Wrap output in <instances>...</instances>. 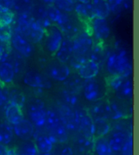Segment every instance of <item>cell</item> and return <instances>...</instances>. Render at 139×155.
I'll return each mask as SVG.
<instances>
[{
	"label": "cell",
	"mask_w": 139,
	"mask_h": 155,
	"mask_svg": "<svg viewBox=\"0 0 139 155\" xmlns=\"http://www.w3.org/2000/svg\"><path fill=\"white\" fill-rule=\"evenodd\" d=\"M110 11L114 13H119L122 9L124 0H107Z\"/></svg>",
	"instance_id": "46"
},
{
	"label": "cell",
	"mask_w": 139,
	"mask_h": 155,
	"mask_svg": "<svg viewBox=\"0 0 139 155\" xmlns=\"http://www.w3.org/2000/svg\"><path fill=\"white\" fill-rule=\"evenodd\" d=\"M10 44L14 51L21 54L24 58H29L33 53V46L29 40L16 32L12 33Z\"/></svg>",
	"instance_id": "10"
},
{
	"label": "cell",
	"mask_w": 139,
	"mask_h": 155,
	"mask_svg": "<svg viewBox=\"0 0 139 155\" xmlns=\"http://www.w3.org/2000/svg\"><path fill=\"white\" fill-rule=\"evenodd\" d=\"M82 91L85 99L89 102H96L102 100L106 95V86L103 83L96 79L84 80Z\"/></svg>",
	"instance_id": "4"
},
{
	"label": "cell",
	"mask_w": 139,
	"mask_h": 155,
	"mask_svg": "<svg viewBox=\"0 0 139 155\" xmlns=\"http://www.w3.org/2000/svg\"><path fill=\"white\" fill-rule=\"evenodd\" d=\"M126 77L120 76V75H115V76H110L107 81V85L108 87L111 89L113 91H115L117 90V87L120 85L122 83L123 80Z\"/></svg>",
	"instance_id": "43"
},
{
	"label": "cell",
	"mask_w": 139,
	"mask_h": 155,
	"mask_svg": "<svg viewBox=\"0 0 139 155\" xmlns=\"http://www.w3.org/2000/svg\"><path fill=\"white\" fill-rule=\"evenodd\" d=\"M89 59L88 56H78L73 54L71 57L68 61L69 62V67H70L71 69H73L75 71H77L81 66H82L83 63H84L86 60Z\"/></svg>",
	"instance_id": "42"
},
{
	"label": "cell",
	"mask_w": 139,
	"mask_h": 155,
	"mask_svg": "<svg viewBox=\"0 0 139 155\" xmlns=\"http://www.w3.org/2000/svg\"><path fill=\"white\" fill-rule=\"evenodd\" d=\"M4 114L7 121L12 125H15L24 119L22 108L13 103L8 102L5 108Z\"/></svg>",
	"instance_id": "17"
},
{
	"label": "cell",
	"mask_w": 139,
	"mask_h": 155,
	"mask_svg": "<svg viewBox=\"0 0 139 155\" xmlns=\"http://www.w3.org/2000/svg\"><path fill=\"white\" fill-rule=\"evenodd\" d=\"M15 0H0V10L12 11Z\"/></svg>",
	"instance_id": "49"
},
{
	"label": "cell",
	"mask_w": 139,
	"mask_h": 155,
	"mask_svg": "<svg viewBox=\"0 0 139 155\" xmlns=\"http://www.w3.org/2000/svg\"><path fill=\"white\" fill-rule=\"evenodd\" d=\"M46 113L47 108L45 102L42 99L35 97L29 100L27 105V114L29 120L34 127L37 128L45 127Z\"/></svg>",
	"instance_id": "3"
},
{
	"label": "cell",
	"mask_w": 139,
	"mask_h": 155,
	"mask_svg": "<svg viewBox=\"0 0 139 155\" xmlns=\"http://www.w3.org/2000/svg\"><path fill=\"white\" fill-rule=\"evenodd\" d=\"M14 137L13 127L9 123H0V143L8 145L12 142Z\"/></svg>",
	"instance_id": "31"
},
{
	"label": "cell",
	"mask_w": 139,
	"mask_h": 155,
	"mask_svg": "<svg viewBox=\"0 0 139 155\" xmlns=\"http://www.w3.org/2000/svg\"><path fill=\"white\" fill-rule=\"evenodd\" d=\"M33 20V18L31 15V13L18 14L16 18V28L14 32L19 33L25 37L26 38H28L30 25Z\"/></svg>",
	"instance_id": "20"
},
{
	"label": "cell",
	"mask_w": 139,
	"mask_h": 155,
	"mask_svg": "<svg viewBox=\"0 0 139 155\" xmlns=\"http://www.w3.org/2000/svg\"><path fill=\"white\" fill-rule=\"evenodd\" d=\"M16 153L19 155H38L39 152L34 142L27 140L21 143Z\"/></svg>",
	"instance_id": "34"
},
{
	"label": "cell",
	"mask_w": 139,
	"mask_h": 155,
	"mask_svg": "<svg viewBox=\"0 0 139 155\" xmlns=\"http://www.w3.org/2000/svg\"><path fill=\"white\" fill-rule=\"evenodd\" d=\"M14 134L21 140H30L35 134V127L29 120L22 119L21 121L14 125Z\"/></svg>",
	"instance_id": "13"
},
{
	"label": "cell",
	"mask_w": 139,
	"mask_h": 155,
	"mask_svg": "<svg viewBox=\"0 0 139 155\" xmlns=\"http://www.w3.org/2000/svg\"><path fill=\"white\" fill-rule=\"evenodd\" d=\"M59 114L66 130L71 133H79V115L77 110H74L65 104L59 107Z\"/></svg>",
	"instance_id": "6"
},
{
	"label": "cell",
	"mask_w": 139,
	"mask_h": 155,
	"mask_svg": "<svg viewBox=\"0 0 139 155\" xmlns=\"http://www.w3.org/2000/svg\"><path fill=\"white\" fill-rule=\"evenodd\" d=\"M96 102V104L90 108V112H88L92 119H105L107 120L111 119V113L109 100L102 99Z\"/></svg>",
	"instance_id": "14"
},
{
	"label": "cell",
	"mask_w": 139,
	"mask_h": 155,
	"mask_svg": "<svg viewBox=\"0 0 139 155\" xmlns=\"http://www.w3.org/2000/svg\"><path fill=\"white\" fill-rule=\"evenodd\" d=\"M15 76L13 67L10 62H0V85L2 86L11 85L14 81Z\"/></svg>",
	"instance_id": "18"
},
{
	"label": "cell",
	"mask_w": 139,
	"mask_h": 155,
	"mask_svg": "<svg viewBox=\"0 0 139 155\" xmlns=\"http://www.w3.org/2000/svg\"><path fill=\"white\" fill-rule=\"evenodd\" d=\"M106 68L110 75L128 77L132 72V66L128 51L125 49H117L107 56Z\"/></svg>",
	"instance_id": "1"
},
{
	"label": "cell",
	"mask_w": 139,
	"mask_h": 155,
	"mask_svg": "<svg viewBox=\"0 0 139 155\" xmlns=\"http://www.w3.org/2000/svg\"><path fill=\"white\" fill-rule=\"evenodd\" d=\"M79 115V126L80 133L89 140H94V119L85 110H77Z\"/></svg>",
	"instance_id": "12"
},
{
	"label": "cell",
	"mask_w": 139,
	"mask_h": 155,
	"mask_svg": "<svg viewBox=\"0 0 139 155\" xmlns=\"http://www.w3.org/2000/svg\"><path fill=\"white\" fill-rule=\"evenodd\" d=\"M25 58L15 51H10V56L7 61L10 62L11 64L12 65L16 75L21 74L23 70H24V68L25 67Z\"/></svg>",
	"instance_id": "28"
},
{
	"label": "cell",
	"mask_w": 139,
	"mask_h": 155,
	"mask_svg": "<svg viewBox=\"0 0 139 155\" xmlns=\"http://www.w3.org/2000/svg\"><path fill=\"white\" fill-rule=\"evenodd\" d=\"M45 127L49 132V137L54 143L67 142L69 132L57 112L52 109L47 110Z\"/></svg>",
	"instance_id": "2"
},
{
	"label": "cell",
	"mask_w": 139,
	"mask_h": 155,
	"mask_svg": "<svg viewBox=\"0 0 139 155\" xmlns=\"http://www.w3.org/2000/svg\"><path fill=\"white\" fill-rule=\"evenodd\" d=\"M14 155H19V154H17V153H15V154H14Z\"/></svg>",
	"instance_id": "54"
},
{
	"label": "cell",
	"mask_w": 139,
	"mask_h": 155,
	"mask_svg": "<svg viewBox=\"0 0 139 155\" xmlns=\"http://www.w3.org/2000/svg\"><path fill=\"white\" fill-rule=\"evenodd\" d=\"M73 54L78 56H86L89 57L92 48L94 45L92 37L87 32H80L72 39Z\"/></svg>",
	"instance_id": "8"
},
{
	"label": "cell",
	"mask_w": 139,
	"mask_h": 155,
	"mask_svg": "<svg viewBox=\"0 0 139 155\" xmlns=\"http://www.w3.org/2000/svg\"><path fill=\"white\" fill-rule=\"evenodd\" d=\"M31 15L37 22H41L43 20L47 18V5L41 2L37 4H33L31 10Z\"/></svg>",
	"instance_id": "32"
},
{
	"label": "cell",
	"mask_w": 139,
	"mask_h": 155,
	"mask_svg": "<svg viewBox=\"0 0 139 155\" xmlns=\"http://www.w3.org/2000/svg\"><path fill=\"white\" fill-rule=\"evenodd\" d=\"M46 73L54 81L63 82L71 73V69L66 63L55 59L46 65Z\"/></svg>",
	"instance_id": "9"
},
{
	"label": "cell",
	"mask_w": 139,
	"mask_h": 155,
	"mask_svg": "<svg viewBox=\"0 0 139 155\" xmlns=\"http://www.w3.org/2000/svg\"><path fill=\"white\" fill-rule=\"evenodd\" d=\"M38 155H53V154L50 152V153H39Z\"/></svg>",
	"instance_id": "53"
},
{
	"label": "cell",
	"mask_w": 139,
	"mask_h": 155,
	"mask_svg": "<svg viewBox=\"0 0 139 155\" xmlns=\"http://www.w3.org/2000/svg\"><path fill=\"white\" fill-rule=\"evenodd\" d=\"M45 35L46 30L38 22L33 19L30 25L27 39L33 44H38L43 41Z\"/></svg>",
	"instance_id": "21"
},
{
	"label": "cell",
	"mask_w": 139,
	"mask_h": 155,
	"mask_svg": "<svg viewBox=\"0 0 139 155\" xmlns=\"http://www.w3.org/2000/svg\"><path fill=\"white\" fill-rule=\"evenodd\" d=\"M99 71L100 66L96 62L88 59L78 68L76 72L81 78L83 80H87L97 77L99 73Z\"/></svg>",
	"instance_id": "15"
},
{
	"label": "cell",
	"mask_w": 139,
	"mask_h": 155,
	"mask_svg": "<svg viewBox=\"0 0 139 155\" xmlns=\"http://www.w3.org/2000/svg\"><path fill=\"white\" fill-rule=\"evenodd\" d=\"M15 15L12 11L0 10V27H10L14 23Z\"/></svg>",
	"instance_id": "40"
},
{
	"label": "cell",
	"mask_w": 139,
	"mask_h": 155,
	"mask_svg": "<svg viewBox=\"0 0 139 155\" xmlns=\"http://www.w3.org/2000/svg\"><path fill=\"white\" fill-rule=\"evenodd\" d=\"M60 155H73V149L69 146H65L62 148L61 151L60 153Z\"/></svg>",
	"instance_id": "50"
},
{
	"label": "cell",
	"mask_w": 139,
	"mask_h": 155,
	"mask_svg": "<svg viewBox=\"0 0 139 155\" xmlns=\"http://www.w3.org/2000/svg\"><path fill=\"white\" fill-rule=\"evenodd\" d=\"M129 135L123 131H116L113 132L108 140L109 144L113 152H120L124 145L125 144Z\"/></svg>",
	"instance_id": "19"
},
{
	"label": "cell",
	"mask_w": 139,
	"mask_h": 155,
	"mask_svg": "<svg viewBox=\"0 0 139 155\" xmlns=\"http://www.w3.org/2000/svg\"><path fill=\"white\" fill-rule=\"evenodd\" d=\"M64 35L56 25H53L46 30V35L43 39V44L46 51L51 56H54L58 49L59 48Z\"/></svg>",
	"instance_id": "5"
},
{
	"label": "cell",
	"mask_w": 139,
	"mask_h": 155,
	"mask_svg": "<svg viewBox=\"0 0 139 155\" xmlns=\"http://www.w3.org/2000/svg\"><path fill=\"white\" fill-rule=\"evenodd\" d=\"M107 55L105 54V48L103 47V42H97L95 44L89 54V59L96 62L100 66V63H103L105 60Z\"/></svg>",
	"instance_id": "29"
},
{
	"label": "cell",
	"mask_w": 139,
	"mask_h": 155,
	"mask_svg": "<svg viewBox=\"0 0 139 155\" xmlns=\"http://www.w3.org/2000/svg\"><path fill=\"white\" fill-rule=\"evenodd\" d=\"M34 143L36 148L40 153H50L53 150L54 147V142L50 139L49 136L45 134H34Z\"/></svg>",
	"instance_id": "23"
},
{
	"label": "cell",
	"mask_w": 139,
	"mask_h": 155,
	"mask_svg": "<svg viewBox=\"0 0 139 155\" xmlns=\"http://www.w3.org/2000/svg\"><path fill=\"white\" fill-rule=\"evenodd\" d=\"M110 108H111V119L117 120L125 117L126 113L124 112L122 106L116 100H109Z\"/></svg>",
	"instance_id": "36"
},
{
	"label": "cell",
	"mask_w": 139,
	"mask_h": 155,
	"mask_svg": "<svg viewBox=\"0 0 139 155\" xmlns=\"http://www.w3.org/2000/svg\"><path fill=\"white\" fill-rule=\"evenodd\" d=\"M33 5L32 0H15L13 10L18 14L31 13Z\"/></svg>",
	"instance_id": "35"
},
{
	"label": "cell",
	"mask_w": 139,
	"mask_h": 155,
	"mask_svg": "<svg viewBox=\"0 0 139 155\" xmlns=\"http://www.w3.org/2000/svg\"><path fill=\"white\" fill-rule=\"evenodd\" d=\"M91 4L96 17L107 19L109 16L111 11L107 0H91Z\"/></svg>",
	"instance_id": "27"
},
{
	"label": "cell",
	"mask_w": 139,
	"mask_h": 155,
	"mask_svg": "<svg viewBox=\"0 0 139 155\" xmlns=\"http://www.w3.org/2000/svg\"><path fill=\"white\" fill-rule=\"evenodd\" d=\"M90 22L92 36H94L97 42H104L109 38L111 28L106 18L95 17Z\"/></svg>",
	"instance_id": "11"
},
{
	"label": "cell",
	"mask_w": 139,
	"mask_h": 155,
	"mask_svg": "<svg viewBox=\"0 0 139 155\" xmlns=\"http://www.w3.org/2000/svg\"><path fill=\"white\" fill-rule=\"evenodd\" d=\"M115 155H118V154H115Z\"/></svg>",
	"instance_id": "55"
},
{
	"label": "cell",
	"mask_w": 139,
	"mask_h": 155,
	"mask_svg": "<svg viewBox=\"0 0 139 155\" xmlns=\"http://www.w3.org/2000/svg\"><path fill=\"white\" fill-rule=\"evenodd\" d=\"M53 5L63 12H74L75 2L74 0H54Z\"/></svg>",
	"instance_id": "38"
},
{
	"label": "cell",
	"mask_w": 139,
	"mask_h": 155,
	"mask_svg": "<svg viewBox=\"0 0 139 155\" xmlns=\"http://www.w3.org/2000/svg\"><path fill=\"white\" fill-rule=\"evenodd\" d=\"M120 152L121 155H133V139L132 135H130Z\"/></svg>",
	"instance_id": "47"
},
{
	"label": "cell",
	"mask_w": 139,
	"mask_h": 155,
	"mask_svg": "<svg viewBox=\"0 0 139 155\" xmlns=\"http://www.w3.org/2000/svg\"><path fill=\"white\" fill-rule=\"evenodd\" d=\"M73 53L72 39L67 37H64L62 44H60L59 48L58 49L54 56H55V58L59 61L67 64L69 59L73 55Z\"/></svg>",
	"instance_id": "16"
},
{
	"label": "cell",
	"mask_w": 139,
	"mask_h": 155,
	"mask_svg": "<svg viewBox=\"0 0 139 155\" xmlns=\"http://www.w3.org/2000/svg\"><path fill=\"white\" fill-rule=\"evenodd\" d=\"M60 96L63 101L65 102L64 104L71 108H73L79 104L80 99L76 93L72 92L64 88L60 91Z\"/></svg>",
	"instance_id": "33"
},
{
	"label": "cell",
	"mask_w": 139,
	"mask_h": 155,
	"mask_svg": "<svg viewBox=\"0 0 139 155\" xmlns=\"http://www.w3.org/2000/svg\"><path fill=\"white\" fill-rule=\"evenodd\" d=\"M84 80L81 78L78 75V74H70L66 80L63 81V84L65 86V89L72 92L78 94L82 90Z\"/></svg>",
	"instance_id": "25"
},
{
	"label": "cell",
	"mask_w": 139,
	"mask_h": 155,
	"mask_svg": "<svg viewBox=\"0 0 139 155\" xmlns=\"http://www.w3.org/2000/svg\"><path fill=\"white\" fill-rule=\"evenodd\" d=\"M115 96L120 100H128L133 96V84L131 79L126 77L120 85L114 91Z\"/></svg>",
	"instance_id": "22"
},
{
	"label": "cell",
	"mask_w": 139,
	"mask_h": 155,
	"mask_svg": "<svg viewBox=\"0 0 139 155\" xmlns=\"http://www.w3.org/2000/svg\"><path fill=\"white\" fill-rule=\"evenodd\" d=\"M47 14L48 18L50 20V21L54 25H56L57 22L59 21L60 18H61L63 12L58 9L53 4H52L47 5Z\"/></svg>",
	"instance_id": "41"
},
{
	"label": "cell",
	"mask_w": 139,
	"mask_h": 155,
	"mask_svg": "<svg viewBox=\"0 0 139 155\" xmlns=\"http://www.w3.org/2000/svg\"><path fill=\"white\" fill-rule=\"evenodd\" d=\"M40 2H41L42 4H45L46 5H50L53 4L54 0H40Z\"/></svg>",
	"instance_id": "51"
},
{
	"label": "cell",
	"mask_w": 139,
	"mask_h": 155,
	"mask_svg": "<svg viewBox=\"0 0 139 155\" xmlns=\"http://www.w3.org/2000/svg\"><path fill=\"white\" fill-rule=\"evenodd\" d=\"M10 44L0 42V62L7 61L10 54Z\"/></svg>",
	"instance_id": "45"
},
{
	"label": "cell",
	"mask_w": 139,
	"mask_h": 155,
	"mask_svg": "<svg viewBox=\"0 0 139 155\" xmlns=\"http://www.w3.org/2000/svg\"><path fill=\"white\" fill-rule=\"evenodd\" d=\"M93 150L97 155H113L114 152L105 136L95 137L93 140Z\"/></svg>",
	"instance_id": "26"
},
{
	"label": "cell",
	"mask_w": 139,
	"mask_h": 155,
	"mask_svg": "<svg viewBox=\"0 0 139 155\" xmlns=\"http://www.w3.org/2000/svg\"><path fill=\"white\" fill-rule=\"evenodd\" d=\"M75 3H83V4H87V3H90L91 0H74Z\"/></svg>",
	"instance_id": "52"
},
{
	"label": "cell",
	"mask_w": 139,
	"mask_h": 155,
	"mask_svg": "<svg viewBox=\"0 0 139 155\" xmlns=\"http://www.w3.org/2000/svg\"><path fill=\"white\" fill-rule=\"evenodd\" d=\"M74 12L80 18L90 21L96 17L93 10V7L90 3L83 4V3H75Z\"/></svg>",
	"instance_id": "24"
},
{
	"label": "cell",
	"mask_w": 139,
	"mask_h": 155,
	"mask_svg": "<svg viewBox=\"0 0 139 155\" xmlns=\"http://www.w3.org/2000/svg\"><path fill=\"white\" fill-rule=\"evenodd\" d=\"M8 92H9V91L5 90L4 86L0 85V108L4 107L9 102Z\"/></svg>",
	"instance_id": "48"
},
{
	"label": "cell",
	"mask_w": 139,
	"mask_h": 155,
	"mask_svg": "<svg viewBox=\"0 0 139 155\" xmlns=\"http://www.w3.org/2000/svg\"><path fill=\"white\" fill-rule=\"evenodd\" d=\"M12 35V31L11 26L0 27V42L4 44H10Z\"/></svg>",
	"instance_id": "44"
},
{
	"label": "cell",
	"mask_w": 139,
	"mask_h": 155,
	"mask_svg": "<svg viewBox=\"0 0 139 155\" xmlns=\"http://www.w3.org/2000/svg\"><path fill=\"white\" fill-rule=\"evenodd\" d=\"M8 99L9 102L13 103L22 108L25 103V96L21 91L18 89H12L8 92Z\"/></svg>",
	"instance_id": "37"
},
{
	"label": "cell",
	"mask_w": 139,
	"mask_h": 155,
	"mask_svg": "<svg viewBox=\"0 0 139 155\" xmlns=\"http://www.w3.org/2000/svg\"><path fill=\"white\" fill-rule=\"evenodd\" d=\"M94 138L97 137L105 136L111 131V125L109 120L105 119H94Z\"/></svg>",
	"instance_id": "30"
},
{
	"label": "cell",
	"mask_w": 139,
	"mask_h": 155,
	"mask_svg": "<svg viewBox=\"0 0 139 155\" xmlns=\"http://www.w3.org/2000/svg\"><path fill=\"white\" fill-rule=\"evenodd\" d=\"M24 84L32 88L50 90L53 87V83L49 77L38 71L30 70L26 72L22 77Z\"/></svg>",
	"instance_id": "7"
},
{
	"label": "cell",
	"mask_w": 139,
	"mask_h": 155,
	"mask_svg": "<svg viewBox=\"0 0 139 155\" xmlns=\"http://www.w3.org/2000/svg\"><path fill=\"white\" fill-rule=\"evenodd\" d=\"M76 142L77 147L82 152L85 153V152L87 150H90V149L93 150V140L86 138L80 132L78 136H77Z\"/></svg>",
	"instance_id": "39"
}]
</instances>
